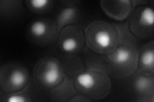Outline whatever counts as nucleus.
Listing matches in <instances>:
<instances>
[{
  "label": "nucleus",
  "instance_id": "nucleus-13",
  "mask_svg": "<svg viewBox=\"0 0 154 102\" xmlns=\"http://www.w3.org/2000/svg\"><path fill=\"white\" fill-rule=\"evenodd\" d=\"M25 4L29 10L35 13H45L49 12L54 5V1L50 0H28Z\"/></svg>",
  "mask_w": 154,
  "mask_h": 102
},
{
  "label": "nucleus",
  "instance_id": "nucleus-2",
  "mask_svg": "<svg viewBox=\"0 0 154 102\" xmlns=\"http://www.w3.org/2000/svg\"><path fill=\"white\" fill-rule=\"evenodd\" d=\"M76 91L92 101L105 98L111 90L112 84L105 71L90 69L77 74L73 80Z\"/></svg>",
  "mask_w": 154,
  "mask_h": 102
},
{
  "label": "nucleus",
  "instance_id": "nucleus-7",
  "mask_svg": "<svg viewBox=\"0 0 154 102\" xmlns=\"http://www.w3.org/2000/svg\"><path fill=\"white\" fill-rule=\"evenodd\" d=\"M154 13L153 8L147 5L138 7L132 13L129 21L130 31L140 39L148 38L153 34Z\"/></svg>",
  "mask_w": 154,
  "mask_h": 102
},
{
  "label": "nucleus",
  "instance_id": "nucleus-12",
  "mask_svg": "<svg viewBox=\"0 0 154 102\" xmlns=\"http://www.w3.org/2000/svg\"><path fill=\"white\" fill-rule=\"evenodd\" d=\"M79 17V8L77 7H67L61 10L57 18V24L60 31L64 28L72 25L77 21Z\"/></svg>",
  "mask_w": 154,
  "mask_h": 102
},
{
  "label": "nucleus",
  "instance_id": "nucleus-16",
  "mask_svg": "<svg viewBox=\"0 0 154 102\" xmlns=\"http://www.w3.org/2000/svg\"><path fill=\"white\" fill-rule=\"evenodd\" d=\"M79 3L78 1H73V0H69V1H62L61 3L63 4L64 6L67 7H76L77 3Z\"/></svg>",
  "mask_w": 154,
  "mask_h": 102
},
{
  "label": "nucleus",
  "instance_id": "nucleus-15",
  "mask_svg": "<svg viewBox=\"0 0 154 102\" xmlns=\"http://www.w3.org/2000/svg\"><path fill=\"white\" fill-rule=\"evenodd\" d=\"M91 99H89L88 97H86L85 96L82 95V94H79V95H76L72 96L71 98L68 100V101H91Z\"/></svg>",
  "mask_w": 154,
  "mask_h": 102
},
{
  "label": "nucleus",
  "instance_id": "nucleus-9",
  "mask_svg": "<svg viewBox=\"0 0 154 102\" xmlns=\"http://www.w3.org/2000/svg\"><path fill=\"white\" fill-rule=\"evenodd\" d=\"M132 3L130 0L101 1L100 6L107 16L114 20L122 21L131 15L133 8Z\"/></svg>",
  "mask_w": 154,
  "mask_h": 102
},
{
  "label": "nucleus",
  "instance_id": "nucleus-14",
  "mask_svg": "<svg viewBox=\"0 0 154 102\" xmlns=\"http://www.w3.org/2000/svg\"><path fill=\"white\" fill-rule=\"evenodd\" d=\"M2 98H4V99H1L2 101L8 102H29L33 101L30 96L26 93H18V92L6 94Z\"/></svg>",
  "mask_w": 154,
  "mask_h": 102
},
{
  "label": "nucleus",
  "instance_id": "nucleus-1",
  "mask_svg": "<svg viewBox=\"0 0 154 102\" xmlns=\"http://www.w3.org/2000/svg\"><path fill=\"white\" fill-rule=\"evenodd\" d=\"M85 44L89 49L102 55H107L119 43V35L117 28L103 21L90 23L85 30Z\"/></svg>",
  "mask_w": 154,
  "mask_h": 102
},
{
  "label": "nucleus",
  "instance_id": "nucleus-6",
  "mask_svg": "<svg viewBox=\"0 0 154 102\" xmlns=\"http://www.w3.org/2000/svg\"><path fill=\"white\" fill-rule=\"evenodd\" d=\"M59 33L56 21L50 19H40L32 21L26 30L28 39L38 46L49 45L57 38Z\"/></svg>",
  "mask_w": 154,
  "mask_h": 102
},
{
  "label": "nucleus",
  "instance_id": "nucleus-11",
  "mask_svg": "<svg viewBox=\"0 0 154 102\" xmlns=\"http://www.w3.org/2000/svg\"><path fill=\"white\" fill-rule=\"evenodd\" d=\"M134 87L137 95L141 98H151L153 100L154 79L153 75L139 72L135 77Z\"/></svg>",
  "mask_w": 154,
  "mask_h": 102
},
{
  "label": "nucleus",
  "instance_id": "nucleus-4",
  "mask_svg": "<svg viewBox=\"0 0 154 102\" xmlns=\"http://www.w3.org/2000/svg\"><path fill=\"white\" fill-rule=\"evenodd\" d=\"M33 79L43 88L54 89L64 80V69L61 61L53 56L38 61L33 69Z\"/></svg>",
  "mask_w": 154,
  "mask_h": 102
},
{
  "label": "nucleus",
  "instance_id": "nucleus-3",
  "mask_svg": "<svg viewBox=\"0 0 154 102\" xmlns=\"http://www.w3.org/2000/svg\"><path fill=\"white\" fill-rule=\"evenodd\" d=\"M138 54L132 44L119 43L113 51L106 55V61L112 74L120 77H127L137 68Z\"/></svg>",
  "mask_w": 154,
  "mask_h": 102
},
{
  "label": "nucleus",
  "instance_id": "nucleus-10",
  "mask_svg": "<svg viewBox=\"0 0 154 102\" xmlns=\"http://www.w3.org/2000/svg\"><path fill=\"white\" fill-rule=\"evenodd\" d=\"M137 68L140 73L147 75L154 74V42L144 45L138 54Z\"/></svg>",
  "mask_w": 154,
  "mask_h": 102
},
{
  "label": "nucleus",
  "instance_id": "nucleus-5",
  "mask_svg": "<svg viewBox=\"0 0 154 102\" xmlns=\"http://www.w3.org/2000/svg\"><path fill=\"white\" fill-rule=\"evenodd\" d=\"M30 75L25 66L18 63H8L0 70V87L5 94L21 91L27 86Z\"/></svg>",
  "mask_w": 154,
  "mask_h": 102
},
{
  "label": "nucleus",
  "instance_id": "nucleus-8",
  "mask_svg": "<svg viewBox=\"0 0 154 102\" xmlns=\"http://www.w3.org/2000/svg\"><path fill=\"white\" fill-rule=\"evenodd\" d=\"M85 44V31L79 26H67L59 31L57 45L62 52L75 54L82 51Z\"/></svg>",
  "mask_w": 154,
  "mask_h": 102
}]
</instances>
